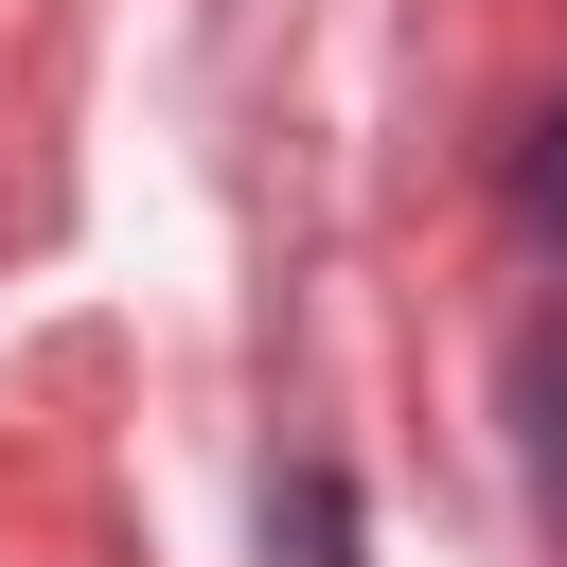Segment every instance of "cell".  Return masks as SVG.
<instances>
[{
  "instance_id": "obj_1",
  "label": "cell",
  "mask_w": 567,
  "mask_h": 567,
  "mask_svg": "<svg viewBox=\"0 0 567 567\" xmlns=\"http://www.w3.org/2000/svg\"><path fill=\"white\" fill-rule=\"evenodd\" d=\"M514 425H532V514H549V549H567V319L514 337Z\"/></svg>"
},
{
  "instance_id": "obj_2",
  "label": "cell",
  "mask_w": 567,
  "mask_h": 567,
  "mask_svg": "<svg viewBox=\"0 0 567 567\" xmlns=\"http://www.w3.org/2000/svg\"><path fill=\"white\" fill-rule=\"evenodd\" d=\"M532 230H549V248H567V106H549V124H532Z\"/></svg>"
}]
</instances>
